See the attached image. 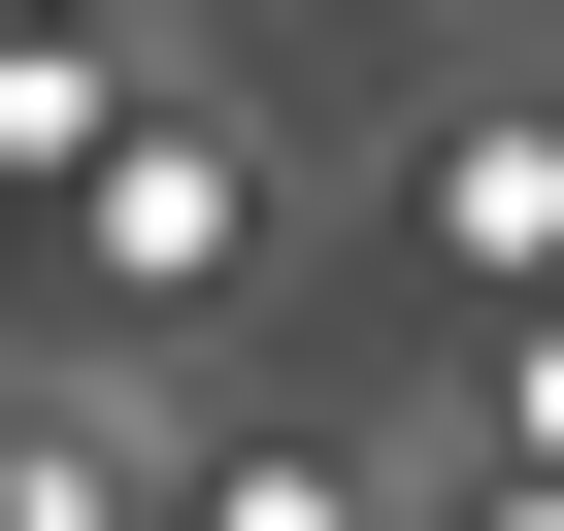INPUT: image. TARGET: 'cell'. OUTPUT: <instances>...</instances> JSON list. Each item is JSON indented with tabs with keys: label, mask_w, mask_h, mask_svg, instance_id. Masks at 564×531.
<instances>
[{
	"label": "cell",
	"mask_w": 564,
	"mask_h": 531,
	"mask_svg": "<svg viewBox=\"0 0 564 531\" xmlns=\"http://www.w3.org/2000/svg\"><path fill=\"white\" fill-rule=\"evenodd\" d=\"M67 266H100V300H232V266H265V133H199V100H133V166L67 199Z\"/></svg>",
	"instance_id": "cell-1"
},
{
	"label": "cell",
	"mask_w": 564,
	"mask_h": 531,
	"mask_svg": "<svg viewBox=\"0 0 564 531\" xmlns=\"http://www.w3.org/2000/svg\"><path fill=\"white\" fill-rule=\"evenodd\" d=\"M399 232L465 266L498 333H564V100H432V166H399Z\"/></svg>",
	"instance_id": "cell-2"
},
{
	"label": "cell",
	"mask_w": 564,
	"mask_h": 531,
	"mask_svg": "<svg viewBox=\"0 0 564 531\" xmlns=\"http://www.w3.org/2000/svg\"><path fill=\"white\" fill-rule=\"evenodd\" d=\"M0 531H166V432L133 399H0Z\"/></svg>",
	"instance_id": "cell-3"
},
{
	"label": "cell",
	"mask_w": 564,
	"mask_h": 531,
	"mask_svg": "<svg viewBox=\"0 0 564 531\" xmlns=\"http://www.w3.org/2000/svg\"><path fill=\"white\" fill-rule=\"evenodd\" d=\"M399 498H432V465H399V432H232V465H199V498H166V531H399Z\"/></svg>",
	"instance_id": "cell-4"
},
{
	"label": "cell",
	"mask_w": 564,
	"mask_h": 531,
	"mask_svg": "<svg viewBox=\"0 0 564 531\" xmlns=\"http://www.w3.org/2000/svg\"><path fill=\"white\" fill-rule=\"evenodd\" d=\"M0 166L100 199V166H133V34H34V0H0Z\"/></svg>",
	"instance_id": "cell-5"
},
{
	"label": "cell",
	"mask_w": 564,
	"mask_h": 531,
	"mask_svg": "<svg viewBox=\"0 0 564 531\" xmlns=\"http://www.w3.org/2000/svg\"><path fill=\"white\" fill-rule=\"evenodd\" d=\"M465 531H564V498H531V465H465Z\"/></svg>",
	"instance_id": "cell-6"
}]
</instances>
